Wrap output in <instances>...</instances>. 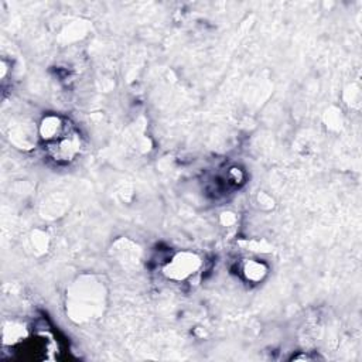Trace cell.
<instances>
[{
	"label": "cell",
	"instance_id": "obj_1",
	"mask_svg": "<svg viewBox=\"0 0 362 362\" xmlns=\"http://www.w3.org/2000/svg\"><path fill=\"white\" fill-rule=\"evenodd\" d=\"M49 154L57 161H71L79 154L81 150V139L78 133L71 130L66 136L59 139L58 141L47 146Z\"/></svg>",
	"mask_w": 362,
	"mask_h": 362
},
{
	"label": "cell",
	"instance_id": "obj_2",
	"mask_svg": "<svg viewBox=\"0 0 362 362\" xmlns=\"http://www.w3.org/2000/svg\"><path fill=\"white\" fill-rule=\"evenodd\" d=\"M71 130L72 129L69 127V124H66V122L62 117L54 116V115L44 117L40 124V136L47 146L58 141L59 139L66 136Z\"/></svg>",
	"mask_w": 362,
	"mask_h": 362
},
{
	"label": "cell",
	"instance_id": "obj_3",
	"mask_svg": "<svg viewBox=\"0 0 362 362\" xmlns=\"http://www.w3.org/2000/svg\"><path fill=\"white\" fill-rule=\"evenodd\" d=\"M199 266V260L191 255V253H180L177 255L165 267V273L168 274V277L171 279H185L187 276H189L191 273H194V270Z\"/></svg>",
	"mask_w": 362,
	"mask_h": 362
},
{
	"label": "cell",
	"instance_id": "obj_4",
	"mask_svg": "<svg viewBox=\"0 0 362 362\" xmlns=\"http://www.w3.org/2000/svg\"><path fill=\"white\" fill-rule=\"evenodd\" d=\"M245 277L250 281H259L263 279V276L267 273V267L260 263V262H256V260H250V262H246L243 264V269H242Z\"/></svg>",
	"mask_w": 362,
	"mask_h": 362
}]
</instances>
